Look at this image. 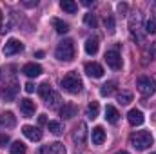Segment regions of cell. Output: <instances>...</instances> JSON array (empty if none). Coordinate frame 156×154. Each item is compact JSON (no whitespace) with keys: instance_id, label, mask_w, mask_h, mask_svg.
Here are the masks:
<instances>
[{"instance_id":"cell-1","label":"cell","mask_w":156,"mask_h":154,"mask_svg":"<svg viewBox=\"0 0 156 154\" xmlns=\"http://www.w3.org/2000/svg\"><path fill=\"white\" fill-rule=\"evenodd\" d=\"M153 134L147 132V131H138V132H133L131 134V145L136 149V151H145L153 145Z\"/></svg>"},{"instance_id":"cell-2","label":"cell","mask_w":156,"mask_h":154,"mask_svg":"<svg viewBox=\"0 0 156 154\" xmlns=\"http://www.w3.org/2000/svg\"><path fill=\"white\" fill-rule=\"evenodd\" d=\"M55 56L60 62H71L75 58V44H73V40H69V38L62 40L58 44L56 51H55Z\"/></svg>"},{"instance_id":"cell-3","label":"cell","mask_w":156,"mask_h":154,"mask_svg":"<svg viewBox=\"0 0 156 154\" xmlns=\"http://www.w3.org/2000/svg\"><path fill=\"white\" fill-rule=\"evenodd\" d=\"M62 87L67 91V93H71V94H76L82 91V87H83V82H82V78L78 76V73L75 71H71V73H67L66 76L62 78Z\"/></svg>"},{"instance_id":"cell-4","label":"cell","mask_w":156,"mask_h":154,"mask_svg":"<svg viewBox=\"0 0 156 154\" xmlns=\"http://www.w3.org/2000/svg\"><path fill=\"white\" fill-rule=\"evenodd\" d=\"M136 89L142 96H151L156 93V82L151 76H140L136 80Z\"/></svg>"},{"instance_id":"cell-5","label":"cell","mask_w":156,"mask_h":154,"mask_svg":"<svg viewBox=\"0 0 156 154\" xmlns=\"http://www.w3.org/2000/svg\"><path fill=\"white\" fill-rule=\"evenodd\" d=\"M140 22H142V15L138 11L133 13V16L129 18V31H131V35L138 40V42H144V37L140 35Z\"/></svg>"},{"instance_id":"cell-6","label":"cell","mask_w":156,"mask_h":154,"mask_svg":"<svg viewBox=\"0 0 156 154\" xmlns=\"http://www.w3.org/2000/svg\"><path fill=\"white\" fill-rule=\"evenodd\" d=\"M22 51H24V44H22L20 40H16V38H9L7 42H5L4 49H2V53H4L5 56L16 54V53H22Z\"/></svg>"},{"instance_id":"cell-7","label":"cell","mask_w":156,"mask_h":154,"mask_svg":"<svg viewBox=\"0 0 156 154\" xmlns=\"http://www.w3.org/2000/svg\"><path fill=\"white\" fill-rule=\"evenodd\" d=\"M105 62L115 71H120L122 69V56H120V53H118L116 49H111V51L105 53Z\"/></svg>"},{"instance_id":"cell-8","label":"cell","mask_w":156,"mask_h":154,"mask_svg":"<svg viewBox=\"0 0 156 154\" xmlns=\"http://www.w3.org/2000/svg\"><path fill=\"white\" fill-rule=\"evenodd\" d=\"M83 69H85L87 76H91V78H102L104 76V67L98 62H87L83 65Z\"/></svg>"},{"instance_id":"cell-9","label":"cell","mask_w":156,"mask_h":154,"mask_svg":"<svg viewBox=\"0 0 156 154\" xmlns=\"http://www.w3.org/2000/svg\"><path fill=\"white\" fill-rule=\"evenodd\" d=\"M22 132H24V136H26L27 140H31V142H40V140H42V131H40L38 127L24 125V127H22Z\"/></svg>"},{"instance_id":"cell-10","label":"cell","mask_w":156,"mask_h":154,"mask_svg":"<svg viewBox=\"0 0 156 154\" xmlns=\"http://www.w3.org/2000/svg\"><path fill=\"white\" fill-rule=\"evenodd\" d=\"M85 138H87V125L83 121H80L76 125V129H75V132H73V140H75L76 145H82L85 142Z\"/></svg>"},{"instance_id":"cell-11","label":"cell","mask_w":156,"mask_h":154,"mask_svg":"<svg viewBox=\"0 0 156 154\" xmlns=\"http://www.w3.org/2000/svg\"><path fill=\"white\" fill-rule=\"evenodd\" d=\"M38 154H66V147H64V143L55 142V143H49V145L42 147Z\"/></svg>"},{"instance_id":"cell-12","label":"cell","mask_w":156,"mask_h":154,"mask_svg":"<svg viewBox=\"0 0 156 154\" xmlns=\"http://www.w3.org/2000/svg\"><path fill=\"white\" fill-rule=\"evenodd\" d=\"M20 111H22V114L26 116V118H31V116L35 114V111H37V105H35L33 100L24 98V100H20Z\"/></svg>"},{"instance_id":"cell-13","label":"cell","mask_w":156,"mask_h":154,"mask_svg":"<svg viewBox=\"0 0 156 154\" xmlns=\"http://www.w3.org/2000/svg\"><path fill=\"white\" fill-rule=\"evenodd\" d=\"M127 120H129V123L133 127H138V125H142L145 121V116H144V113L140 109H131L129 114H127Z\"/></svg>"},{"instance_id":"cell-14","label":"cell","mask_w":156,"mask_h":154,"mask_svg":"<svg viewBox=\"0 0 156 154\" xmlns=\"http://www.w3.org/2000/svg\"><path fill=\"white\" fill-rule=\"evenodd\" d=\"M15 125H16V116L13 114L11 111L0 114V127H4V129H13Z\"/></svg>"},{"instance_id":"cell-15","label":"cell","mask_w":156,"mask_h":154,"mask_svg":"<svg viewBox=\"0 0 156 154\" xmlns=\"http://www.w3.org/2000/svg\"><path fill=\"white\" fill-rule=\"evenodd\" d=\"M22 73L26 75V76H29V78H37L42 75V67H40L38 64H26L24 67H22Z\"/></svg>"},{"instance_id":"cell-16","label":"cell","mask_w":156,"mask_h":154,"mask_svg":"<svg viewBox=\"0 0 156 154\" xmlns=\"http://www.w3.org/2000/svg\"><path fill=\"white\" fill-rule=\"evenodd\" d=\"M78 114V109L75 103H64V107L60 109V116L62 118H66V120H71V118H75V116Z\"/></svg>"},{"instance_id":"cell-17","label":"cell","mask_w":156,"mask_h":154,"mask_svg":"<svg viewBox=\"0 0 156 154\" xmlns=\"http://www.w3.org/2000/svg\"><path fill=\"white\" fill-rule=\"evenodd\" d=\"M44 102H45V105H47V107L56 109V107H58V103L62 102V98H60V94H58L56 91H51V93L44 98Z\"/></svg>"},{"instance_id":"cell-18","label":"cell","mask_w":156,"mask_h":154,"mask_svg":"<svg viewBox=\"0 0 156 154\" xmlns=\"http://www.w3.org/2000/svg\"><path fill=\"white\" fill-rule=\"evenodd\" d=\"M98 47H100V42H98L96 37H91V38L85 40V53H87V54L94 56V54L98 53Z\"/></svg>"},{"instance_id":"cell-19","label":"cell","mask_w":156,"mask_h":154,"mask_svg":"<svg viewBox=\"0 0 156 154\" xmlns=\"http://www.w3.org/2000/svg\"><path fill=\"white\" fill-rule=\"evenodd\" d=\"M91 138H93V145H102L105 142V131L102 127H94Z\"/></svg>"},{"instance_id":"cell-20","label":"cell","mask_w":156,"mask_h":154,"mask_svg":"<svg viewBox=\"0 0 156 154\" xmlns=\"http://www.w3.org/2000/svg\"><path fill=\"white\" fill-rule=\"evenodd\" d=\"M105 120L109 121V123H118V120H120V113L116 111V107H113V105H107L105 107Z\"/></svg>"},{"instance_id":"cell-21","label":"cell","mask_w":156,"mask_h":154,"mask_svg":"<svg viewBox=\"0 0 156 154\" xmlns=\"http://www.w3.org/2000/svg\"><path fill=\"white\" fill-rule=\"evenodd\" d=\"M51 24H53V27L56 29V33H60V35H66V33L69 31V24L64 22V20H60V18H53Z\"/></svg>"},{"instance_id":"cell-22","label":"cell","mask_w":156,"mask_h":154,"mask_svg":"<svg viewBox=\"0 0 156 154\" xmlns=\"http://www.w3.org/2000/svg\"><path fill=\"white\" fill-rule=\"evenodd\" d=\"M100 113V103L98 102H91L89 105H87V109H85V116L89 118V120H94L96 116Z\"/></svg>"},{"instance_id":"cell-23","label":"cell","mask_w":156,"mask_h":154,"mask_svg":"<svg viewBox=\"0 0 156 154\" xmlns=\"http://www.w3.org/2000/svg\"><path fill=\"white\" fill-rule=\"evenodd\" d=\"M115 89H116V82H105L100 89V94L102 96H111L115 93Z\"/></svg>"},{"instance_id":"cell-24","label":"cell","mask_w":156,"mask_h":154,"mask_svg":"<svg viewBox=\"0 0 156 154\" xmlns=\"http://www.w3.org/2000/svg\"><path fill=\"white\" fill-rule=\"evenodd\" d=\"M60 7L64 9V11H67V13H76L78 11V5H76V2H73V0H62L60 2Z\"/></svg>"},{"instance_id":"cell-25","label":"cell","mask_w":156,"mask_h":154,"mask_svg":"<svg viewBox=\"0 0 156 154\" xmlns=\"http://www.w3.org/2000/svg\"><path fill=\"white\" fill-rule=\"evenodd\" d=\"M47 129L53 132V134H62L64 132V125L60 121H47Z\"/></svg>"},{"instance_id":"cell-26","label":"cell","mask_w":156,"mask_h":154,"mask_svg":"<svg viewBox=\"0 0 156 154\" xmlns=\"http://www.w3.org/2000/svg\"><path fill=\"white\" fill-rule=\"evenodd\" d=\"M145 33L147 35H156V16L147 18V22H145Z\"/></svg>"},{"instance_id":"cell-27","label":"cell","mask_w":156,"mask_h":154,"mask_svg":"<svg viewBox=\"0 0 156 154\" xmlns=\"http://www.w3.org/2000/svg\"><path fill=\"white\" fill-rule=\"evenodd\" d=\"M131 102H133V94H131V93L123 91V93L118 94V103H120V105H129Z\"/></svg>"},{"instance_id":"cell-28","label":"cell","mask_w":156,"mask_h":154,"mask_svg":"<svg viewBox=\"0 0 156 154\" xmlns=\"http://www.w3.org/2000/svg\"><path fill=\"white\" fill-rule=\"evenodd\" d=\"M26 152H27V149L22 142H15L11 145V154H26Z\"/></svg>"},{"instance_id":"cell-29","label":"cell","mask_w":156,"mask_h":154,"mask_svg":"<svg viewBox=\"0 0 156 154\" xmlns=\"http://www.w3.org/2000/svg\"><path fill=\"white\" fill-rule=\"evenodd\" d=\"M51 91H53V89H51V83H49V82H44L42 85H38V94L42 96V100H44Z\"/></svg>"},{"instance_id":"cell-30","label":"cell","mask_w":156,"mask_h":154,"mask_svg":"<svg viewBox=\"0 0 156 154\" xmlns=\"http://www.w3.org/2000/svg\"><path fill=\"white\" fill-rule=\"evenodd\" d=\"M83 22H85V26H89V27H96V26H98V18H96L94 15H91V13L85 15Z\"/></svg>"},{"instance_id":"cell-31","label":"cell","mask_w":156,"mask_h":154,"mask_svg":"<svg viewBox=\"0 0 156 154\" xmlns=\"http://www.w3.org/2000/svg\"><path fill=\"white\" fill-rule=\"evenodd\" d=\"M105 27H107L111 33L115 31V18H113V16H107V18H105Z\"/></svg>"},{"instance_id":"cell-32","label":"cell","mask_w":156,"mask_h":154,"mask_svg":"<svg viewBox=\"0 0 156 154\" xmlns=\"http://www.w3.org/2000/svg\"><path fill=\"white\" fill-rule=\"evenodd\" d=\"M24 89H26V93H29V94H31V93H35V89H37V87H35V83H33V82H27V83L24 85Z\"/></svg>"},{"instance_id":"cell-33","label":"cell","mask_w":156,"mask_h":154,"mask_svg":"<svg viewBox=\"0 0 156 154\" xmlns=\"http://www.w3.org/2000/svg\"><path fill=\"white\" fill-rule=\"evenodd\" d=\"M7 143H9V136L7 134H2L0 136V147H5Z\"/></svg>"},{"instance_id":"cell-34","label":"cell","mask_w":156,"mask_h":154,"mask_svg":"<svg viewBox=\"0 0 156 154\" xmlns=\"http://www.w3.org/2000/svg\"><path fill=\"white\" fill-rule=\"evenodd\" d=\"M5 31H7V27L4 26V15H2V9H0V35L5 33Z\"/></svg>"},{"instance_id":"cell-35","label":"cell","mask_w":156,"mask_h":154,"mask_svg":"<svg viewBox=\"0 0 156 154\" xmlns=\"http://www.w3.org/2000/svg\"><path fill=\"white\" fill-rule=\"evenodd\" d=\"M38 123H40V125H47V118H45V114H40L38 116Z\"/></svg>"},{"instance_id":"cell-36","label":"cell","mask_w":156,"mask_h":154,"mask_svg":"<svg viewBox=\"0 0 156 154\" xmlns=\"http://www.w3.org/2000/svg\"><path fill=\"white\" fill-rule=\"evenodd\" d=\"M118 11L120 13H125L127 11V4H118Z\"/></svg>"},{"instance_id":"cell-37","label":"cell","mask_w":156,"mask_h":154,"mask_svg":"<svg viewBox=\"0 0 156 154\" xmlns=\"http://www.w3.org/2000/svg\"><path fill=\"white\" fill-rule=\"evenodd\" d=\"M116 154H129L127 151H120V152H116Z\"/></svg>"},{"instance_id":"cell-38","label":"cell","mask_w":156,"mask_h":154,"mask_svg":"<svg viewBox=\"0 0 156 154\" xmlns=\"http://www.w3.org/2000/svg\"><path fill=\"white\" fill-rule=\"evenodd\" d=\"M153 49H154V53H156V42H154V44H153Z\"/></svg>"}]
</instances>
